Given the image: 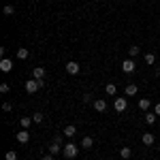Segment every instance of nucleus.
Returning <instances> with one entry per match:
<instances>
[{"mask_svg": "<svg viewBox=\"0 0 160 160\" xmlns=\"http://www.w3.org/2000/svg\"><path fill=\"white\" fill-rule=\"evenodd\" d=\"M62 154H64V158H75V156L79 154V148H77L75 143H66V145L62 148Z\"/></svg>", "mask_w": 160, "mask_h": 160, "instance_id": "nucleus-1", "label": "nucleus"}, {"mask_svg": "<svg viewBox=\"0 0 160 160\" xmlns=\"http://www.w3.org/2000/svg\"><path fill=\"white\" fill-rule=\"evenodd\" d=\"M24 88H26V92H28V94H34V92L41 90V83H38L37 79H30V81H26V83H24Z\"/></svg>", "mask_w": 160, "mask_h": 160, "instance_id": "nucleus-2", "label": "nucleus"}, {"mask_svg": "<svg viewBox=\"0 0 160 160\" xmlns=\"http://www.w3.org/2000/svg\"><path fill=\"white\" fill-rule=\"evenodd\" d=\"M135 68H137L135 58H128V60L122 62V71H124V73H135Z\"/></svg>", "mask_w": 160, "mask_h": 160, "instance_id": "nucleus-3", "label": "nucleus"}, {"mask_svg": "<svg viewBox=\"0 0 160 160\" xmlns=\"http://www.w3.org/2000/svg\"><path fill=\"white\" fill-rule=\"evenodd\" d=\"M17 141H19V143H28V141H30V130H28V128H22V130L17 132Z\"/></svg>", "mask_w": 160, "mask_h": 160, "instance_id": "nucleus-4", "label": "nucleus"}, {"mask_svg": "<svg viewBox=\"0 0 160 160\" xmlns=\"http://www.w3.org/2000/svg\"><path fill=\"white\" fill-rule=\"evenodd\" d=\"M92 105H94V109L98 111V113H102V111H107V100H105V98H96L94 102H92Z\"/></svg>", "mask_w": 160, "mask_h": 160, "instance_id": "nucleus-5", "label": "nucleus"}, {"mask_svg": "<svg viewBox=\"0 0 160 160\" xmlns=\"http://www.w3.org/2000/svg\"><path fill=\"white\" fill-rule=\"evenodd\" d=\"M0 71H2V73H9V71H13V62L9 60V58H2V60H0Z\"/></svg>", "mask_w": 160, "mask_h": 160, "instance_id": "nucleus-6", "label": "nucleus"}, {"mask_svg": "<svg viewBox=\"0 0 160 160\" xmlns=\"http://www.w3.org/2000/svg\"><path fill=\"white\" fill-rule=\"evenodd\" d=\"M45 68H43V66H37V68H34V73H32V77H34V79H37V81H45Z\"/></svg>", "mask_w": 160, "mask_h": 160, "instance_id": "nucleus-7", "label": "nucleus"}, {"mask_svg": "<svg viewBox=\"0 0 160 160\" xmlns=\"http://www.w3.org/2000/svg\"><path fill=\"white\" fill-rule=\"evenodd\" d=\"M126 107H128V100L126 98H115V111H118V113L126 111Z\"/></svg>", "mask_w": 160, "mask_h": 160, "instance_id": "nucleus-8", "label": "nucleus"}, {"mask_svg": "<svg viewBox=\"0 0 160 160\" xmlns=\"http://www.w3.org/2000/svg\"><path fill=\"white\" fill-rule=\"evenodd\" d=\"M79 71H81V66H79L77 62H68V64H66V73L68 75H77Z\"/></svg>", "mask_w": 160, "mask_h": 160, "instance_id": "nucleus-9", "label": "nucleus"}, {"mask_svg": "<svg viewBox=\"0 0 160 160\" xmlns=\"http://www.w3.org/2000/svg\"><path fill=\"white\" fill-rule=\"evenodd\" d=\"M62 148H64L62 143H58V141H53V143L49 145V154H53V156H56V154H60V152H62Z\"/></svg>", "mask_w": 160, "mask_h": 160, "instance_id": "nucleus-10", "label": "nucleus"}, {"mask_svg": "<svg viewBox=\"0 0 160 160\" xmlns=\"http://www.w3.org/2000/svg\"><path fill=\"white\" fill-rule=\"evenodd\" d=\"M92 145H94V139L92 137H83L81 139V148L83 149H92Z\"/></svg>", "mask_w": 160, "mask_h": 160, "instance_id": "nucleus-11", "label": "nucleus"}, {"mask_svg": "<svg viewBox=\"0 0 160 160\" xmlns=\"http://www.w3.org/2000/svg\"><path fill=\"white\" fill-rule=\"evenodd\" d=\"M137 92H139V88H137L135 83H128V86H126V96H135Z\"/></svg>", "mask_w": 160, "mask_h": 160, "instance_id": "nucleus-12", "label": "nucleus"}, {"mask_svg": "<svg viewBox=\"0 0 160 160\" xmlns=\"http://www.w3.org/2000/svg\"><path fill=\"white\" fill-rule=\"evenodd\" d=\"M75 135H77V128H75V126H66V128H64V137L73 139Z\"/></svg>", "mask_w": 160, "mask_h": 160, "instance_id": "nucleus-13", "label": "nucleus"}, {"mask_svg": "<svg viewBox=\"0 0 160 160\" xmlns=\"http://www.w3.org/2000/svg\"><path fill=\"white\" fill-rule=\"evenodd\" d=\"M141 141H143V143H145V145H154V141H156V139H154V135H152V132H145V135H143V139H141Z\"/></svg>", "mask_w": 160, "mask_h": 160, "instance_id": "nucleus-14", "label": "nucleus"}, {"mask_svg": "<svg viewBox=\"0 0 160 160\" xmlns=\"http://www.w3.org/2000/svg\"><path fill=\"white\" fill-rule=\"evenodd\" d=\"M28 56H30V51L26 49V47H19V49H17V58H19V60H26Z\"/></svg>", "mask_w": 160, "mask_h": 160, "instance_id": "nucleus-15", "label": "nucleus"}, {"mask_svg": "<svg viewBox=\"0 0 160 160\" xmlns=\"http://www.w3.org/2000/svg\"><path fill=\"white\" fill-rule=\"evenodd\" d=\"M105 92H107L109 96H115V92H118V88H115V83H107V86H105Z\"/></svg>", "mask_w": 160, "mask_h": 160, "instance_id": "nucleus-16", "label": "nucleus"}, {"mask_svg": "<svg viewBox=\"0 0 160 160\" xmlns=\"http://www.w3.org/2000/svg\"><path fill=\"white\" fill-rule=\"evenodd\" d=\"M120 156H122L124 160H128L130 156H132V149H130V148H122V149H120Z\"/></svg>", "mask_w": 160, "mask_h": 160, "instance_id": "nucleus-17", "label": "nucleus"}, {"mask_svg": "<svg viewBox=\"0 0 160 160\" xmlns=\"http://www.w3.org/2000/svg\"><path fill=\"white\" fill-rule=\"evenodd\" d=\"M139 109L148 111L149 109V98H141V100H139Z\"/></svg>", "mask_w": 160, "mask_h": 160, "instance_id": "nucleus-18", "label": "nucleus"}, {"mask_svg": "<svg viewBox=\"0 0 160 160\" xmlns=\"http://www.w3.org/2000/svg\"><path fill=\"white\" fill-rule=\"evenodd\" d=\"M156 118H158V115H156V113H145V122H148L149 126H152V124L156 122Z\"/></svg>", "mask_w": 160, "mask_h": 160, "instance_id": "nucleus-19", "label": "nucleus"}, {"mask_svg": "<svg viewBox=\"0 0 160 160\" xmlns=\"http://www.w3.org/2000/svg\"><path fill=\"white\" fill-rule=\"evenodd\" d=\"M30 122H34V120H32V118H28V115H26V118H22V128H30Z\"/></svg>", "mask_w": 160, "mask_h": 160, "instance_id": "nucleus-20", "label": "nucleus"}, {"mask_svg": "<svg viewBox=\"0 0 160 160\" xmlns=\"http://www.w3.org/2000/svg\"><path fill=\"white\" fill-rule=\"evenodd\" d=\"M139 47H137V45H132V47H128V56H130V58H135V56H139Z\"/></svg>", "mask_w": 160, "mask_h": 160, "instance_id": "nucleus-21", "label": "nucleus"}, {"mask_svg": "<svg viewBox=\"0 0 160 160\" xmlns=\"http://www.w3.org/2000/svg\"><path fill=\"white\" fill-rule=\"evenodd\" d=\"M2 13H4V15H7V17H11L13 13H15V9H13L11 4H7V7H4V9H2Z\"/></svg>", "mask_w": 160, "mask_h": 160, "instance_id": "nucleus-22", "label": "nucleus"}, {"mask_svg": "<svg viewBox=\"0 0 160 160\" xmlns=\"http://www.w3.org/2000/svg\"><path fill=\"white\" fill-rule=\"evenodd\" d=\"M143 58H145V64H154V62H156V56H154V53H145Z\"/></svg>", "mask_w": 160, "mask_h": 160, "instance_id": "nucleus-23", "label": "nucleus"}, {"mask_svg": "<svg viewBox=\"0 0 160 160\" xmlns=\"http://www.w3.org/2000/svg\"><path fill=\"white\" fill-rule=\"evenodd\" d=\"M4 158H7V160H17V152H15V149H9Z\"/></svg>", "mask_w": 160, "mask_h": 160, "instance_id": "nucleus-24", "label": "nucleus"}, {"mask_svg": "<svg viewBox=\"0 0 160 160\" xmlns=\"http://www.w3.org/2000/svg\"><path fill=\"white\" fill-rule=\"evenodd\" d=\"M9 90H11L9 83H0V92H2V94H9Z\"/></svg>", "mask_w": 160, "mask_h": 160, "instance_id": "nucleus-25", "label": "nucleus"}, {"mask_svg": "<svg viewBox=\"0 0 160 160\" xmlns=\"http://www.w3.org/2000/svg\"><path fill=\"white\" fill-rule=\"evenodd\" d=\"M32 120H34L37 124H41V122H43V113H34V115H32Z\"/></svg>", "mask_w": 160, "mask_h": 160, "instance_id": "nucleus-26", "label": "nucleus"}, {"mask_svg": "<svg viewBox=\"0 0 160 160\" xmlns=\"http://www.w3.org/2000/svg\"><path fill=\"white\" fill-rule=\"evenodd\" d=\"M11 109H13V105H11V102H4V105H2V111H7V113H9Z\"/></svg>", "mask_w": 160, "mask_h": 160, "instance_id": "nucleus-27", "label": "nucleus"}, {"mask_svg": "<svg viewBox=\"0 0 160 160\" xmlns=\"http://www.w3.org/2000/svg\"><path fill=\"white\" fill-rule=\"evenodd\" d=\"M83 102H94V100H92V94H86V96H83Z\"/></svg>", "mask_w": 160, "mask_h": 160, "instance_id": "nucleus-28", "label": "nucleus"}, {"mask_svg": "<svg viewBox=\"0 0 160 160\" xmlns=\"http://www.w3.org/2000/svg\"><path fill=\"white\" fill-rule=\"evenodd\" d=\"M43 160H53V154H47V156H43Z\"/></svg>", "mask_w": 160, "mask_h": 160, "instance_id": "nucleus-29", "label": "nucleus"}, {"mask_svg": "<svg viewBox=\"0 0 160 160\" xmlns=\"http://www.w3.org/2000/svg\"><path fill=\"white\" fill-rule=\"evenodd\" d=\"M154 113H156V115H160V102L156 105V109H154Z\"/></svg>", "mask_w": 160, "mask_h": 160, "instance_id": "nucleus-30", "label": "nucleus"}]
</instances>
